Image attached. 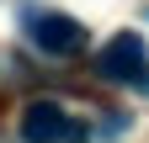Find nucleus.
Wrapping results in <instances>:
<instances>
[{"mask_svg":"<svg viewBox=\"0 0 149 143\" xmlns=\"http://www.w3.org/2000/svg\"><path fill=\"white\" fill-rule=\"evenodd\" d=\"M96 74L112 85H128V90L149 96V48L139 32H117L101 53H96Z\"/></svg>","mask_w":149,"mask_h":143,"instance_id":"obj_1","label":"nucleus"},{"mask_svg":"<svg viewBox=\"0 0 149 143\" xmlns=\"http://www.w3.org/2000/svg\"><path fill=\"white\" fill-rule=\"evenodd\" d=\"M22 138L27 143H85L91 122L69 117L59 101H27L22 106Z\"/></svg>","mask_w":149,"mask_h":143,"instance_id":"obj_2","label":"nucleus"},{"mask_svg":"<svg viewBox=\"0 0 149 143\" xmlns=\"http://www.w3.org/2000/svg\"><path fill=\"white\" fill-rule=\"evenodd\" d=\"M27 37L37 53H48V58H74V53L85 48V27L74 21L64 11H32L27 16Z\"/></svg>","mask_w":149,"mask_h":143,"instance_id":"obj_3","label":"nucleus"},{"mask_svg":"<svg viewBox=\"0 0 149 143\" xmlns=\"http://www.w3.org/2000/svg\"><path fill=\"white\" fill-rule=\"evenodd\" d=\"M144 16H149V6H144Z\"/></svg>","mask_w":149,"mask_h":143,"instance_id":"obj_4","label":"nucleus"}]
</instances>
